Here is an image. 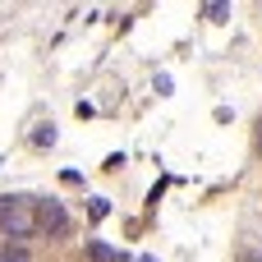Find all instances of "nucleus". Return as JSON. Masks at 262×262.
I'll use <instances>...</instances> for the list:
<instances>
[{
    "label": "nucleus",
    "mask_w": 262,
    "mask_h": 262,
    "mask_svg": "<svg viewBox=\"0 0 262 262\" xmlns=\"http://www.w3.org/2000/svg\"><path fill=\"white\" fill-rule=\"evenodd\" d=\"M0 230H5L9 239H28V235L37 230V212H32V203L18 198V193H5V198H0Z\"/></svg>",
    "instance_id": "1"
},
{
    "label": "nucleus",
    "mask_w": 262,
    "mask_h": 262,
    "mask_svg": "<svg viewBox=\"0 0 262 262\" xmlns=\"http://www.w3.org/2000/svg\"><path fill=\"white\" fill-rule=\"evenodd\" d=\"M37 230H46V235H64V230H69V216H64V207H60L55 198L37 203Z\"/></svg>",
    "instance_id": "2"
},
{
    "label": "nucleus",
    "mask_w": 262,
    "mask_h": 262,
    "mask_svg": "<svg viewBox=\"0 0 262 262\" xmlns=\"http://www.w3.org/2000/svg\"><path fill=\"white\" fill-rule=\"evenodd\" d=\"M88 258L92 262H120V253L111 244H101V239H88Z\"/></svg>",
    "instance_id": "3"
},
{
    "label": "nucleus",
    "mask_w": 262,
    "mask_h": 262,
    "mask_svg": "<svg viewBox=\"0 0 262 262\" xmlns=\"http://www.w3.org/2000/svg\"><path fill=\"white\" fill-rule=\"evenodd\" d=\"M203 18H207V23H226V18H230V5L212 0V5H203Z\"/></svg>",
    "instance_id": "4"
},
{
    "label": "nucleus",
    "mask_w": 262,
    "mask_h": 262,
    "mask_svg": "<svg viewBox=\"0 0 262 262\" xmlns=\"http://www.w3.org/2000/svg\"><path fill=\"white\" fill-rule=\"evenodd\" d=\"M32 143H37V147H51V143H55V124H41V129L32 134Z\"/></svg>",
    "instance_id": "5"
},
{
    "label": "nucleus",
    "mask_w": 262,
    "mask_h": 262,
    "mask_svg": "<svg viewBox=\"0 0 262 262\" xmlns=\"http://www.w3.org/2000/svg\"><path fill=\"white\" fill-rule=\"evenodd\" d=\"M0 262H28V249H18V244L14 249H0Z\"/></svg>",
    "instance_id": "6"
},
{
    "label": "nucleus",
    "mask_w": 262,
    "mask_h": 262,
    "mask_svg": "<svg viewBox=\"0 0 262 262\" xmlns=\"http://www.w3.org/2000/svg\"><path fill=\"white\" fill-rule=\"evenodd\" d=\"M106 212H111V207H106V198H92V221H101Z\"/></svg>",
    "instance_id": "7"
},
{
    "label": "nucleus",
    "mask_w": 262,
    "mask_h": 262,
    "mask_svg": "<svg viewBox=\"0 0 262 262\" xmlns=\"http://www.w3.org/2000/svg\"><path fill=\"white\" fill-rule=\"evenodd\" d=\"M239 262H262V253H258V249H244V253H239Z\"/></svg>",
    "instance_id": "8"
}]
</instances>
